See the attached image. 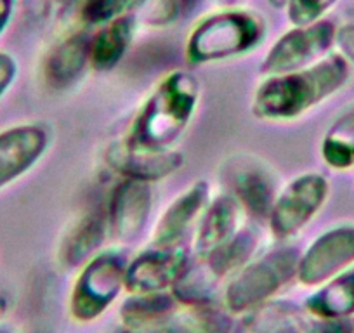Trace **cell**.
Here are the masks:
<instances>
[{
  "label": "cell",
  "mask_w": 354,
  "mask_h": 333,
  "mask_svg": "<svg viewBox=\"0 0 354 333\" xmlns=\"http://www.w3.org/2000/svg\"><path fill=\"white\" fill-rule=\"evenodd\" d=\"M238 220H240V213H238L236 200L231 196L216 200L200 224L195 245L200 256L205 257L207 254L233 238L236 234Z\"/></svg>",
  "instance_id": "17"
},
{
  "label": "cell",
  "mask_w": 354,
  "mask_h": 333,
  "mask_svg": "<svg viewBox=\"0 0 354 333\" xmlns=\"http://www.w3.org/2000/svg\"><path fill=\"white\" fill-rule=\"evenodd\" d=\"M151 210V191L148 182L125 179L113 191L110 203L111 231L118 240L131 241L141 234Z\"/></svg>",
  "instance_id": "12"
},
{
  "label": "cell",
  "mask_w": 354,
  "mask_h": 333,
  "mask_svg": "<svg viewBox=\"0 0 354 333\" xmlns=\"http://www.w3.org/2000/svg\"><path fill=\"white\" fill-rule=\"evenodd\" d=\"M127 264L117 252L93 257L82 269L71 292L70 309L77 321L100 318L125 288Z\"/></svg>",
  "instance_id": "5"
},
{
  "label": "cell",
  "mask_w": 354,
  "mask_h": 333,
  "mask_svg": "<svg viewBox=\"0 0 354 333\" xmlns=\"http://www.w3.org/2000/svg\"><path fill=\"white\" fill-rule=\"evenodd\" d=\"M264 26L250 12L224 11L203 19L189 35L188 54L193 61H214L252 49L262 39Z\"/></svg>",
  "instance_id": "4"
},
{
  "label": "cell",
  "mask_w": 354,
  "mask_h": 333,
  "mask_svg": "<svg viewBox=\"0 0 354 333\" xmlns=\"http://www.w3.org/2000/svg\"><path fill=\"white\" fill-rule=\"evenodd\" d=\"M188 266V256L177 245L156 248L141 254L127 266L125 288L131 294H155L172 288Z\"/></svg>",
  "instance_id": "9"
},
{
  "label": "cell",
  "mask_w": 354,
  "mask_h": 333,
  "mask_svg": "<svg viewBox=\"0 0 354 333\" xmlns=\"http://www.w3.org/2000/svg\"><path fill=\"white\" fill-rule=\"evenodd\" d=\"M0 333H8V332H4V330H0Z\"/></svg>",
  "instance_id": "33"
},
{
  "label": "cell",
  "mask_w": 354,
  "mask_h": 333,
  "mask_svg": "<svg viewBox=\"0 0 354 333\" xmlns=\"http://www.w3.org/2000/svg\"><path fill=\"white\" fill-rule=\"evenodd\" d=\"M322 155L335 171L354 166V106L344 111L328 129L323 139Z\"/></svg>",
  "instance_id": "23"
},
{
  "label": "cell",
  "mask_w": 354,
  "mask_h": 333,
  "mask_svg": "<svg viewBox=\"0 0 354 333\" xmlns=\"http://www.w3.org/2000/svg\"><path fill=\"white\" fill-rule=\"evenodd\" d=\"M118 333H169V323H162V325H151V326H125L122 332Z\"/></svg>",
  "instance_id": "30"
},
{
  "label": "cell",
  "mask_w": 354,
  "mask_h": 333,
  "mask_svg": "<svg viewBox=\"0 0 354 333\" xmlns=\"http://www.w3.org/2000/svg\"><path fill=\"white\" fill-rule=\"evenodd\" d=\"M335 44L347 61L354 63V25H344L337 30Z\"/></svg>",
  "instance_id": "28"
},
{
  "label": "cell",
  "mask_w": 354,
  "mask_h": 333,
  "mask_svg": "<svg viewBox=\"0 0 354 333\" xmlns=\"http://www.w3.org/2000/svg\"><path fill=\"white\" fill-rule=\"evenodd\" d=\"M230 314L212 305H195L169 323V333H231Z\"/></svg>",
  "instance_id": "25"
},
{
  "label": "cell",
  "mask_w": 354,
  "mask_h": 333,
  "mask_svg": "<svg viewBox=\"0 0 354 333\" xmlns=\"http://www.w3.org/2000/svg\"><path fill=\"white\" fill-rule=\"evenodd\" d=\"M88 40L82 35L70 37L50 54L47 77L54 86H68L80 75L88 59Z\"/></svg>",
  "instance_id": "21"
},
{
  "label": "cell",
  "mask_w": 354,
  "mask_h": 333,
  "mask_svg": "<svg viewBox=\"0 0 354 333\" xmlns=\"http://www.w3.org/2000/svg\"><path fill=\"white\" fill-rule=\"evenodd\" d=\"M306 309L316 318H353L354 266L319 285L306 301Z\"/></svg>",
  "instance_id": "16"
},
{
  "label": "cell",
  "mask_w": 354,
  "mask_h": 333,
  "mask_svg": "<svg viewBox=\"0 0 354 333\" xmlns=\"http://www.w3.org/2000/svg\"><path fill=\"white\" fill-rule=\"evenodd\" d=\"M354 266V226H340L322 234L301 256L299 281L318 287Z\"/></svg>",
  "instance_id": "8"
},
{
  "label": "cell",
  "mask_w": 354,
  "mask_h": 333,
  "mask_svg": "<svg viewBox=\"0 0 354 333\" xmlns=\"http://www.w3.org/2000/svg\"><path fill=\"white\" fill-rule=\"evenodd\" d=\"M328 196V182L319 174H306L287 186L274 200L271 231L278 240L297 234L318 213Z\"/></svg>",
  "instance_id": "7"
},
{
  "label": "cell",
  "mask_w": 354,
  "mask_h": 333,
  "mask_svg": "<svg viewBox=\"0 0 354 333\" xmlns=\"http://www.w3.org/2000/svg\"><path fill=\"white\" fill-rule=\"evenodd\" d=\"M12 15V0H0V33L4 32Z\"/></svg>",
  "instance_id": "31"
},
{
  "label": "cell",
  "mask_w": 354,
  "mask_h": 333,
  "mask_svg": "<svg viewBox=\"0 0 354 333\" xmlns=\"http://www.w3.org/2000/svg\"><path fill=\"white\" fill-rule=\"evenodd\" d=\"M230 184L241 205L257 217L270 216L277 200L271 172L252 158H238L230 166Z\"/></svg>",
  "instance_id": "13"
},
{
  "label": "cell",
  "mask_w": 354,
  "mask_h": 333,
  "mask_svg": "<svg viewBox=\"0 0 354 333\" xmlns=\"http://www.w3.org/2000/svg\"><path fill=\"white\" fill-rule=\"evenodd\" d=\"M196 101L198 82L192 73L169 75L136 118L127 141L141 148L169 149L188 127Z\"/></svg>",
  "instance_id": "2"
},
{
  "label": "cell",
  "mask_w": 354,
  "mask_h": 333,
  "mask_svg": "<svg viewBox=\"0 0 354 333\" xmlns=\"http://www.w3.org/2000/svg\"><path fill=\"white\" fill-rule=\"evenodd\" d=\"M299 259L301 256L295 250L283 248L241 267L224 294L227 311L243 314L270 302L280 288L297 276Z\"/></svg>",
  "instance_id": "3"
},
{
  "label": "cell",
  "mask_w": 354,
  "mask_h": 333,
  "mask_svg": "<svg viewBox=\"0 0 354 333\" xmlns=\"http://www.w3.org/2000/svg\"><path fill=\"white\" fill-rule=\"evenodd\" d=\"M217 283H219V280L210 273L205 263L202 266L195 267H192V264H188L186 269L183 271L181 276H179V280L172 287L174 297L177 298V302L188 304L189 307H195V305H210Z\"/></svg>",
  "instance_id": "24"
},
{
  "label": "cell",
  "mask_w": 354,
  "mask_h": 333,
  "mask_svg": "<svg viewBox=\"0 0 354 333\" xmlns=\"http://www.w3.org/2000/svg\"><path fill=\"white\" fill-rule=\"evenodd\" d=\"M145 4L146 0H85L82 6V18L88 25H108L115 19L125 18Z\"/></svg>",
  "instance_id": "26"
},
{
  "label": "cell",
  "mask_w": 354,
  "mask_h": 333,
  "mask_svg": "<svg viewBox=\"0 0 354 333\" xmlns=\"http://www.w3.org/2000/svg\"><path fill=\"white\" fill-rule=\"evenodd\" d=\"M335 26L330 21L295 26L270 50L262 64V71L283 75L311 66L326 56L330 47L335 44Z\"/></svg>",
  "instance_id": "6"
},
{
  "label": "cell",
  "mask_w": 354,
  "mask_h": 333,
  "mask_svg": "<svg viewBox=\"0 0 354 333\" xmlns=\"http://www.w3.org/2000/svg\"><path fill=\"white\" fill-rule=\"evenodd\" d=\"M16 77V61L9 54L0 53V96L8 91Z\"/></svg>",
  "instance_id": "29"
},
{
  "label": "cell",
  "mask_w": 354,
  "mask_h": 333,
  "mask_svg": "<svg viewBox=\"0 0 354 333\" xmlns=\"http://www.w3.org/2000/svg\"><path fill=\"white\" fill-rule=\"evenodd\" d=\"M47 132L39 125H21L0 134V188L25 174L46 151Z\"/></svg>",
  "instance_id": "11"
},
{
  "label": "cell",
  "mask_w": 354,
  "mask_h": 333,
  "mask_svg": "<svg viewBox=\"0 0 354 333\" xmlns=\"http://www.w3.org/2000/svg\"><path fill=\"white\" fill-rule=\"evenodd\" d=\"M337 0H288V18L295 26H308L322 21Z\"/></svg>",
  "instance_id": "27"
},
{
  "label": "cell",
  "mask_w": 354,
  "mask_h": 333,
  "mask_svg": "<svg viewBox=\"0 0 354 333\" xmlns=\"http://www.w3.org/2000/svg\"><path fill=\"white\" fill-rule=\"evenodd\" d=\"M255 247H257L255 234L250 231H243V233L234 234L233 238H230L226 243L217 247L210 254H207L203 257V263L217 280H223L231 273H236L241 267L247 266Z\"/></svg>",
  "instance_id": "20"
},
{
  "label": "cell",
  "mask_w": 354,
  "mask_h": 333,
  "mask_svg": "<svg viewBox=\"0 0 354 333\" xmlns=\"http://www.w3.org/2000/svg\"><path fill=\"white\" fill-rule=\"evenodd\" d=\"M106 233V222L100 216H88L66 236L61 248V263L66 267H77L91 259L101 247Z\"/></svg>",
  "instance_id": "19"
},
{
  "label": "cell",
  "mask_w": 354,
  "mask_h": 333,
  "mask_svg": "<svg viewBox=\"0 0 354 333\" xmlns=\"http://www.w3.org/2000/svg\"><path fill=\"white\" fill-rule=\"evenodd\" d=\"M108 163L125 179L149 182L167 178L181 166L179 153L169 149H149L134 146L125 139L108 149Z\"/></svg>",
  "instance_id": "10"
},
{
  "label": "cell",
  "mask_w": 354,
  "mask_h": 333,
  "mask_svg": "<svg viewBox=\"0 0 354 333\" xmlns=\"http://www.w3.org/2000/svg\"><path fill=\"white\" fill-rule=\"evenodd\" d=\"M134 35V26L129 16L108 23L88 44V59L97 70H110L120 61Z\"/></svg>",
  "instance_id": "18"
},
{
  "label": "cell",
  "mask_w": 354,
  "mask_h": 333,
  "mask_svg": "<svg viewBox=\"0 0 354 333\" xmlns=\"http://www.w3.org/2000/svg\"><path fill=\"white\" fill-rule=\"evenodd\" d=\"M207 191H209L207 184L196 182L167 209L155 229V245L162 247L177 245V241L181 240L183 234L188 231L193 220L205 207Z\"/></svg>",
  "instance_id": "15"
},
{
  "label": "cell",
  "mask_w": 354,
  "mask_h": 333,
  "mask_svg": "<svg viewBox=\"0 0 354 333\" xmlns=\"http://www.w3.org/2000/svg\"><path fill=\"white\" fill-rule=\"evenodd\" d=\"M252 333H313L316 318L292 302H266L250 311Z\"/></svg>",
  "instance_id": "14"
},
{
  "label": "cell",
  "mask_w": 354,
  "mask_h": 333,
  "mask_svg": "<svg viewBox=\"0 0 354 333\" xmlns=\"http://www.w3.org/2000/svg\"><path fill=\"white\" fill-rule=\"evenodd\" d=\"M349 78V63L340 54H330L315 64L283 75H273L259 87L254 99L257 117L281 120L306 113L342 89Z\"/></svg>",
  "instance_id": "1"
},
{
  "label": "cell",
  "mask_w": 354,
  "mask_h": 333,
  "mask_svg": "<svg viewBox=\"0 0 354 333\" xmlns=\"http://www.w3.org/2000/svg\"><path fill=\"white\" fill-rule=\"evenodd\" d=\"M176 307V301L165 292L155 294H132L127 298L124 307L120 309V316L125 326H151L162 325L172 314Z\"/></svg>",
  "instance_id": "22"
},
{
  "label": "cell",
  "mask_w": 354,
  "mask_h": 333,
  "mask_svg": "<svg viewBox=\"0 0 354 333\" xmlns=\"http://www.w3.org/2000/svg\"><path fill=\"white\" fill-rule=\"evenodd\" d=\"M288 0H271V4L273 6H287Z\"/></svg>",
  "instance_id": "32"
}]
</instances>
